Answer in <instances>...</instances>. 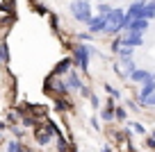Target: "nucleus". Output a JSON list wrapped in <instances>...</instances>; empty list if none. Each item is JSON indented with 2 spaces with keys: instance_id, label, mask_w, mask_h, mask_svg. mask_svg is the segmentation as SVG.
I'll return each instance as SVG.
<instances>
[{
  "instance_id": "f257e3e1",
  "label": "nucleus",
  "mask_w": 155,
  "mask_h": 152,
  "mask_svg": "<svg viewBox=\"0 0 155 152\" xmlns=\"http://www.w3.org/2000/svg\"><path fill=\"white\" fill-rule=\"evenodd\" d=\"M107 25H105V36H116V34H121L123 27H126V11L119 9V7H114L112 9V14L105 16Z\"/></svg>"
},
{
  "instance_id": "f03ea898",
  "label": "nucleus",
  "mask_w": 155,
  "mask_h": 152,
  "mask_svg": "<svg viewBox=\"0 0 155 152\" xmlns=\"http://www.w3.org/2000/svg\"><path fill=\"white\" fill-rule=\"evenodd\" d=\"M68 11L73 14V18L78 23H82V25H87L94 16V9H91L89 0H73V2H68Z\"/></svg>"
},
{
  "instance_id": "7ed1b4c3",
  "label": "nucleus",
  "mask_w": 155,
  "mask_h": 152,
  "mask_svg": "<svg viewBox=\"0 0 155 152\" xmlns=\"http://www.w3.org/2000/svg\"><path fill=\"white\" fill-rule=\"evenodd\" d=\"M71 52H73V64L80 68V73L89 75V50H87V46L84 43H73Z\"/></svg>"
},
{
  "instance_id": "20e7f679",
  "label": "nucleus",
  "mask_w": 155,
  "mask_h": 152,
  "mask_svg": "<svg viewBox=\"0 0 155 152\" xmlns=\"http://www.w3.org/2000/svg\"><path fill=\"white\" fill-rule=\"evenodd\" d=\"M121 41H123V46L139 48V46H144V32H135V30H123V32H121Z\"/></svg>"
},
{
  "instance_id": "39448f33",
  "label": "nucleus",
  "mask_w": 155,
  "mask_h": 152,
  "mask_svg": "<svg viewBox=\"0 0 155 152\" xmlns=\"http://www.w3.org/2000/svg\"><path fill=\"white\" fill-rule=\"evenodd\" d=\"M105 25H107L105 16L96 14V16H91V21L87 23V27H89V32H91V34H105Z\"/></svg>"
},
{
  "instance_id": "423d86ee",
  "label": "nucleus",
  "mask_w": 155,
  "mask_h": 152,
  "mask_svg": "<svg viewBox=\"0 0 155 152\" xmlns=\"http://www.w3.org/2000/svg\"><path fill=\"white\" fill-rule=\"evenodd\" d=\"M114 100H116V98H112V95H110V98H107V102H105V107L101 109V118L105 120V123H112V120L116 118V107H114Z\"/></svg>"
},
{
  "instance_id": "0eeeda50",
  "label": "nucleus",
  "mask_w": 155,
  "mask_h": 152,
  "mask_svg": "<svg viewBox=\"0 0 155 152\" xmlns=\"http://www.w3.org/2000/svg\"><path fill=\"white\" fill-rule=\"evenodd\" d=\"M148 80H155V73L146 71V68H135L132 75H130V82H135V84H144Z\"/></svg>"
},
{
  "instance_id": "6e6552de",
  "label": "nucleus",
  "mask_w": 155,
  "mask_h": 152,
  "mask_svg": "<svg viewBox=\"0 0 155 152\" xmlns=\"http://www.w3.org/2000/svg\"><path fill=\"white\" fill-rule=\"evenodd\" d=\"M155 93V80H148V82H144L141 84V89H139V93L135 95V100H137V105H141L148 95H153Z\"/></svg>"
},
{
  "instance_id": "1a4fd4ad",
  "label": "nucleus",
  "mask_w": 155,
  "mask_h": 152,
  "mask_svg": "<svg viewBox=\"0 0 155 152\" xmlns=\"http://www.w3.org/2000/svg\"><path fill=\"white\" fill-rule=\"evenodd\" d=\"M64 82H66L68 91H80V89H82V80H80V75H78L73 68L66 73V75H64Z\"/></svg>"
},
{
  "instance_id": "9d476101",
  "label": "nucleus",
  "mask_w": 155,
  "mask_h": 152,
  "mask_svg": "<svg viewBox=\"0 0 155 152\" xmlns=\"http://www.w3.org/2000/svg\"><path fill=\"white\" fill-rule=\"evenodd\" d=\"M73 66H75V64H73V57H66V59H62V62L53 68V75H55V77H64Z\"/></svg>"
},
{
  "instance_id": "9b49d317",
  "label": "nucleus",
  "mask_w": 155,
  "mask_h": 152,
  "mask_svg": "<svg viewBox=\"0 0 155 152\" xmlns=\"http://www.w3.org/2000/svg\"><path fill=\"white\" fill-rule=\"evenodd\" d=\"M148 18H135V21H130V23L126 25V30H135V32H146L148 30Z\"/></svg>"
},
{
  "instance_id": "f8f14e48",
  "label": "nucleus",
  "mask_w": 155,
  "mask_h": 152,
  "mask_svg": "<svg viewBox=\"0 0 155 152\" xmlns=\"http://www.w3.org/2000/svg\"><path fill=\"white\" fill-rule=\"evenodd\" d=\"M132 52H135L132 46H121L119 52H116V57H119V62H128V59H132Z\"/></svg>"
},
{
  "instance_id": "ddd939ff",
  "label": "nucleus",
  "mask_w": 155,
  "mask_h": 152,
  "mask_svg": "<svg viewBox=\"0 0 155 152\" xmlns=\"http://www.w3.org/2000/svg\"><path fill=\"white\" fill-rule=\"evenodd\" d=\"M34 136H37V141H39V145H48L50 141H53V136H50L48 132H41V129H34Z\"/></svg>"
},
{
  "instance_id": "4468645a",
  "label": "nucleus",
  "mask_w": 155,
  "mask_h": 152,
  "mask_svg": "<svg viewBox=\"0 0 155 152\" xmlns=\"http://www.w3.org/2000/svg\"><path fill=\"white\" fill-rule=\"evenodd\" d=\"M7 152H25V145L21 143V138H14L7 143Z\"/></svg>"
},
{
  "instance_id": "2eb2a0df",
  "label": "nucleus",
  "mask_w": 155,
  "mask_h": 152,
  "mask_svg": "<svg viewBox=\"0 0 155 152\" xmlns=\"http://www.w3.org/2000/svg\"><path fill=\"white\" fill-rule=\"evenodd\" d=\"M144 18H148V21L155 18V0H148V5L144 7Z\"/></svg>"
},
{
  "instance_id": "dca6fc26",
  "label": "nucleus",
  "mask_w": 155,
  "mask_h": 152,
  "mask_svg": "<svg viewBox=\"0 0 155 152\" xmlns=\"http://www.w3.org/2000/svg\"><path fill=\"white\" fill-rule=\"evenodd\" d=\"M53 107H55V111H59V114H66V111L71 109V105H68L66 100H55Z\"/></svg>"
},
{
  "instance_id": "f3484780",
  "label": "nucleus",
  "mask_w": 155,
  "mask_h": 152,
  "mask_svg": "<svg viewBox=\"0 0 155 152\" xmlns=\"http://www.w3.org/2000/svg\"><path fill=\"white\" fill-rule=\"evenodd\" d=\"M44 127H46V132H48L50 136H55V138H57V136H62V134H59V127L53 123V120H46V125H44Z\"/></svg>"
},
{
  "instance_id": "a211bd4d",
  "label": "nucleus",
  "mask_w": 155,
  "mask_h": 152,
  "mask_svg": "<svg viewBox=\"0 0 155 152\" xmlns=\"http://www.w3.org/2000/svg\"><path fill=\"white\" fill-rule=\"evenodd\" d=\"M0 62L9 64V46H7V41H2V46H0Z\"/></svg>"
},
{
  "instance_id": "6ab92c4d",
  "label": "nucleus",
  "mask_w": 155,
  "mask_h": 152,
  "mask_svg": "<svg viewBox=\"0 0 155 152\" xmlns=\"http://www.w3.org/2000/svg\"><path fill=\"white\" fill-rule=\"evenodd\" d=\"M48 21H50V27L59 34V16L55 14V11H50V14H48Z\"/></svg>"
},
{
  "instance_id": "aec40b11",
  "label": "nucleus",
  "mask_w": 155,
  "mask_h": 152,
  "mask_svg": "<svg viewBox=\"0 0 155 152\" xmlns=\"http://www.w3.org/2000/svg\"><path fill=\"white\" fill-rule=\"evenodd\" d=\"M103 89H105V93H107V95H112V98H116V100L121 98V91H116L114 86H112V84H107V82H105V86H103Z\"/></svg>"
},
{
  "instance_id": "412c9836",
  "label": "nucleus",
  "mask_w": 155,
  "mask_h": 152,
  "mask_svg": "<svg viewBox=\"0 0 155 152\" xmlns=\"http://www.w3.org/2000/svg\"><path fill=\"white\" fill-rule=\"evenodd\" d=\"M112 9H114V7H112L110 2H101V5H98V14H103V16L112 14Z\"/></svg>"
},
{
  "instance_id": "4be33fe9",
  "label": "nucleus",
  "mask_w": 155,
  "mask_h": 152,
  "mask_svg": "<svg viewBox=\"0 0 155 152\" xmlns=\"http://www.w3.org/2000/svg\"><path fill=\"white\" fill-rule=\"evenodd\" d=\"M139 107H146V109H153V107H155V93H153V95H148V98H146V100L141 102Z\"/></svg>"
},
{
  "instance_id": "5701e85b",
  "label": "nucleus",
  "mask_w": 155,
  "mask_h": 152,
  "mask_svg": "<svg viewBox=\"0 0 155 152\" xmlns=\"http://www.w3.org/2000/svg\"><path fill=\"white\" fill-rule=\"evenodd\" d=\"M128 118V111H126V107H116V120H126Z\"/></svg>"
},
{
  "instance_id": "b1692460",
  "label": "nucleus",
  "mask_w": 155,
  "mask_h": 152,
  "mask_svg": "<svg viewBox=\"0 0 155 152\" xmlns=\"http://www.w3.org/2000/svg\"><path fill=\"white\" fill-rule=\"evenodd\" d=\"M32 11H37V14H48V9H46L41 2H32Z\"/></svg>"
},
{
  "instance_id": "393cba45",
  "label": "nucleus",
  "mask_w": 155,
  "mask_h": 152,
  "mask_svg": "<svg viewBox=\"0 0 155 152\" xmlns=\"http://www.w3.org/2000/svg\"><path fill=\"white\" fill-rule=\"evenodd\" d=\"M89 102H91L94 109H98V107H101V100H98V95L94 93V91H91V95H89Z\"/></svg>"
},
{
  "instance_id": "a878e982",
  "label": "nucleus",
  "mask_w": 155,
  "mask_h": 152,
  "mask_svg": "<svg viewBox=\"0 0 155 152\" xmlns=\"http://www.w3.org/2000/svg\"><path fill=\"white\" fill-rule=\"evenodd\" d=\"M130 127H132V132H135V134H146V129H144V125H141V123H132Z\"/></svg>"
},
{
  "instance_id": "bb28decb",
  "label": "nucleus",
  "mask_w": 155,
  "mask_h": 152,
  "mask_svg": "<svg viewBox=\"0 0 155 152\" xmlns=\"http://www.w3.org/2000/svg\"><path fill=\"white\" fill-rule=\"evenodd\" d=\"M78 39H80V41H89V43H91V32H82V34H78Z\"/></svg>"
},
{
  "instance_id": "cd10ccee",
  "label": "nucleus",
  "mask_w": 155,
  "mask_h": 152,
  "mask_svg": "<svg viewBox=\"0 0 155 152\" xmlns=\"http://www.w3.org/2000/svg\"><path fill=\"white\" fill-rule=\"evenodd\" d=\"M12 134H14L16 138H23V129H21V127H16V125L12 127Z\"/></svg>"
},
{
  "instance_id": "c85d7f7f",
  "label": "nucleus",
  "mask_w": 155,
  "mask_h": 152,
  "mask_svg": "<svg viewBox=\"0 0 155 152\" xmlns=\"http://www.w3.org/2000/svg\"><path fill=\"white\" fill-rule=\"evenodd\" d=\"M89 123H91V127L96 129V132H101V123H98V118H96V116H94V118L89 120Z\"/></svg>"
},
{
  "instance_id": "c756f323",
  "label": "nucleus",
  "mask_w": 155,
  "mask_h": 152,
  "mask_svg": "<svg viewBox=\"0 0 155 152\" xmlns=\"http://www.w3.org/2000/svg\"><path fill=\"white\" fill-rule=\"evenodd\" d=\"M146 147H150V150H155V138H153V136H148V138H146Z\"/></svg>"
},
{
  "instance_id": "7c9ffc66",
  "label": "nucleus",
  "mask_w": 155,
  "mask_h": 152,
  "mask_svg": "<svg viewBox=\"0 0 155 152\" xmlns=\"http://www.w3.org/2000/svg\"><path fill=\"white\" fill-rule=\"evenodd\" d=\"M101 152H112V145H107V143H105V145L101 147Z\"/></svg>"
},
{
  "instance_id": "2f4dec72",
  "label": "nucleus",
  "mask_w": 155,
  "mask_h": 152,
  "mask_svg": "<svg viewBox=\"0 0 155 152\" xmlns=\"http://www.w3.org/2000/svg\"><path fill=\"white\" fill-rule=\"evenodd\" d=\"M0 11H7V7L2 5V0H0Z\"/></svg>"
},
{
  "instance_id": "473e14b6",
  "label": "nucleus",
  "mask_w": 155,
  "mask_h": 152,
  "mask_svg": "<svg viewBox=\"0 0 155 152\" xmlns=\"http://www.w3.org/2000/svg\"><path fill=\"white\" fill-rule=\"evenodd\" d=\"M2 129H5V120H0V132H2Z\"/></svg>"
},
{
  "instance_id": "72a5a7b5",
  "label": "nucleus",
  "mask_w": 155,
  "mask_h": 152,
  "mask_svg": "<svg viewBox=\"0 0 155 152\" xmlns=\"http://www.w3.org/2000/svg\"><path fill=\"white\" fill-rule=\"evenodd\" d=\"M2 41H5V39H2V36H0V46H2Z\"/></svg>"
},
{
  "instance_id": "f704fd0d",
  "label": "nucleus",
  "mask_w": 155,
  "mask_h": 152,
  "mask_svg": "<svg viewBox=\"0 0 155 152\" xmlns=\"http://www.w3.org/2000/svg\"><path fill=\"white\" fill-rule=\"evenodd\" d=\"M150 136H153V138H155V129H153V134H150Z\"/></svg>"
},
{
  "instance_id": "c9c22d12",
  "label": "nucleus",
  "mask_w": 155,
  "mask_h": 152,
  "mask_svg": "<svg viewBox=\"0 0 155 152\" xmlns=\"http://www.w3.org/2000/svg\"><path fill=\"white\" fill-rule=\"evenodd\" d=\"M25 152H34V150H25Z\"/></svg>"
},
{
  "instance_id": "e433bc0d",
  "label": "nucleus",
  "mask_w": 155,
  "mask_h": 152,
  "mask_svg": "<svg viewBox=\"0 0 155 152\" xmlns=\"http://www.w3.org/2000/svg\"><path fill=\"white\" fill-rule=\"evenodd\" d=\"M89 2H91V0H89Z\"/></svg>"
}]
</instances>
